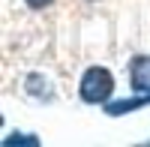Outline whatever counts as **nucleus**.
<instances>
[{"label": "nucleus", "mask_w": 150, "mask_h": 147, "mask_svg": "<svg viewBox=\"0 0 150 147\" xmlns=\"http://www.w3.org/2000/svg\"><path fill=\"white\" fill-rule=\"evenodd\" d=\"M78 93H81V102H87V105H105L111 99V93H114V75H111L105 66L84 69Z\"/></svg>", "instance_id": "f257e3e1"}, {"label": "nucleus", "mask_w": 150, "mask_h": 147, "mask_svg": "<svg viewBox=\"0 0 150 147\" xmlns=\"http://www.w3.org/2000/svg\"><path fill=\"white\" fill-rule=\"evenodd\" d=\"M129 81L135 93H150V54H138L129 63Z\"/></svg>", "instance_id": "f03ea898"}, {"label": "nucleus", "mask_w": 150, "mask_h": 147, "mask_svg": "<svg viewBox=\"0 0 150 147\" xmlns=\"http://www.w3.org/2000/svg\"><path fill=\"white\" fill-rule=\"evenodd\" d=\"M24 90H27L33 99H42V102H51V99H54L51 78L39 75V72H33V75H27V78H24Z\"/></svg>", "instance_id": "7ed1b4c3"}, {"label": "nucleus", "mask_w": 150, "mask_h": 147, "mask_svg": "<svg viewBox=\"0 0 150 147\" xmlns=\"http://www.w3.org/2000/svg\"><path fill=\"white\" fill-rule=\"evenodd\" d=\"M144 105H150V93H138V96H132V99L105 102V114L120 117V114H129V111H135V108H144Z\"/></svg>", "instance_id": "20e7f679"}, {"label": "nucleus", "mask_w": 150, "mask_h": 147, "mask_svg": "<svg viewBox=\"0 0 150 147\" xmlns=\"http://www.w3.org/2000/svg\"><path fill=\"white\" fill-rule=\"evenodd\" d=\"M15 144H27V147H36L39 144V138L36 135H27V132H15V135H9V138H3V147H15Z\"/></svg>", "instance_id": "39448f33"}, {"label": "nucleus", "mask_w": 150, "mask_h": 147, "mask_svg": "<svg viewBox=\"0 0 150 147\" xmlns=\"http://www.w3.org/2000/svg\"><path fill=\"white\" fill-rule=\"evenodd\" d=\"M24 3H27L30 9H48V6L54 3V0H24Z\"/></svg>", "instance_id": "423d86ee"}]
</instances>
